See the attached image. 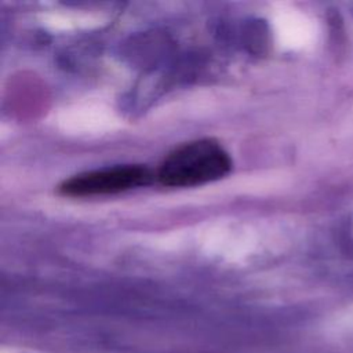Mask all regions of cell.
<instances>
[{
    "instance_id": "1",
    "label": "cell",
    "mask_w": 353,
    "mask_h": 353,
    "mask_svg": "<svg viewBox=\"0 0 353 353\" xmlns=\"http://www.w3.org/2000/svg\"><path fill=\"white\" fill-rule=\"evenodd\" d=\"M228 150L212 138L194 139L172 149L154 171L167 188H193L226 176L232 170Z\"/></svg>"
},
{
    "instance_id": "2",
    "label": "cell",
    "mask_w": 353,
    "mask_h": 353,
    "mask_svg": "<svg viewBox=\"0 0 353 353\" xmlns=\"http://www.w3.org/2000/svg\"><path fill=\"white\" fill-rule=\"evenodd\" d=\"M156 179L154 171L141 164H125L84 171L61 182L58 192L66 197H92L127 192Z\"/></svg>"
},
{
    "instance_id": "3",
    "label": "cell",
    "mask_w": 353,
    "mask_h": 353,
    "mask_svg": "<svg viewBox=\"0 0 353 353\" xmlns=\"http://www.w3.org/2000/svg\"><path fill=\"white\" fill-rule=\"evenodd\" d=\"M330 26L331 32L334 36V46H336L342 54H345L346 50V30H345V23L343 18L338 11H332L330 14Z\"/></svg>"
}]
</instances>
